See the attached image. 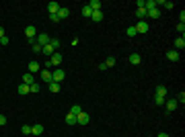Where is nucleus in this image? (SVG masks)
<instances>
[{
  "instance_id": "1",
  "label": "nucleus",
  "mask_w": 185,
  "mask_h": 137,
  "mask_svg": "<svg viewBox=\"0 0 185 137\" xmlns=\"http://www.w3.org/2000/svg\"><path fill=\"white\" fill-rule=\"evenodd\" d=\"M60 63H62V55L58 53V51H56V53L48 59V63H45V70H49V68H58Z\"/></svg>"
},
{
  "instance_id": "2",
  "label": "nucleus",
  "mask_w": 185,
  "mask_h": 137,
  "mask_svg": "<svg viewBox=\"0 0 185 137\" xmlns=\"http://www.w3.org/2000/svg\"><path fill=\"white\" fill-rule=\"evenodd\" d=\"M39 76H41V80H43L45 84L54 82V74H52L49 70H39Z\"/></svg>"
},
{
  "instance_id": "3",
  "label": "nucleus",
  "mask_w": 185,
  "mask_h": 137,
  "mask_svg": "<svg viewBox=\"0 0 185 137\" xmlns=\"http://www.w3.org/2000/svg\"><path fill=\"white\" fill-rule=\"evenodd\" d=\"M134 27H136V31H138L140 35L148 33V21H138L136 25H134Z\"/></svg>"
},
{
  "instance_id": "4",
  "label": "nucleus",
  "mask_w": 185,
  "mask_h": 137,
  "mask_svg": "<svg viewBox=\"0 0 185 137\" xmlns=\"http://www.w3.org/2000/svg\"><path fill=\"white\" fill-rule=\"evenodd\" d=\"M76 123H80V125H89V123H91L89 113H78V115H76Z\"/></svg>"
},
{
  "instance_id": "5",
  "label": "nucleus",
  "mask_w": 185,
  "mask_h": 137,
  "mask_svg": "<svg viewBox=\"0 0 185 137\" xmlns=\"http://www.w3.org/2000/svg\"><path fill=\"white\" fill-rule=\"evenodd\" d=\"M35 41H37V43L41 45V47H43V45H48V43H49V35H45V33H39L37 37H35Z\"/></svg>"
},
{
  "instance_id": "6",
  "label": "nucleus",
  "mask_w": 185,
  "mask_h": 137,
  "mask_svg": "<svg viewBox=\"0 0 185 137\" xmlns=\"http://www.w3.org/2000/svg\"><path fill=\"white\" fill-rule=\"evenodd\" d=\"M179 57H181V53H179V51H175V49L167 51V59H169V62H179Z\"/></svg>"
},
{
  "instance_id": "7",
  "label": "nucleus",
  "mask_w": 185,
  "mask_h": 137,
  "mask_svg": "<svg viewBox=\"0 0 185 137\" xmlns=\"http://www.w3.org/2000/svg\"><path fill=\"white\" fill-rule=\"evenodd\" d=\"M52 74H54V82H62V80H64V78H66V74H64V70H54V72H52Z\"/></svg>"
},
{
  "instance_id": "8",
  "label": "nucleus",
  "mask_w": 185,
  "mask_h": 137,
  "mask_svg": "<svg viewBox=\"0 0 185 137\" xmlns=\"http://www.w3.org/2000/svg\"><path fill=\"white\" fill-rule=\"evenodd\" d=\"M164 106H167V110H169V113H173V110L179 106V103L175 100V98H171V100H167V103H164Z\"/></svg>"
},
{
  "instance_id": "9",
  "label": "nucleus",
  "mask_w": 185,
  "mask_h": 137,
  "mask_svg": "<svg viewBox=\"0 0 185 137\" xmlns=\"http://www.w3.org/2000/svg\"><path fill=\"white\" fill-rule=\"evenodd\" d=\"M25 35H27V39H35V37H37V31H35L33 25H29V27L25 29Z\"/></svg>"
},
{
  "instance_id": "10",
  "label": "nucleus",
  "mask_w": 185,
  "mask_h": 137,
  "mask_svg": "<svg viewBox=\"0 0 185 137\" xmlns=\"http://www.w3.org/2000/svg\"><path fill=\"white\" fill-rule=\"evenodd\" d=\"M144 8H146V10L158 8V0H144Z\"/></svg>"
},
{
  "instance_id": "11",
  "label": "nucleus",
  "mask_w": 185,
  "mask_h": 137,
  "mask_svg": "<svg viewBox=\"0 0 185 137\" xmlns=\"http://www.w3.org/2000/svg\"><path fill=\"white\" fill-rule=\"evenodd\" d=\"M43 133V125L41 123H35L33 127H31V135H41Z\"/></svg>"
},
{
  "instance_id": "12",
  "label": "nucleus",
  "mask_w": 185,
  "mask_h": 137,
  "mask_svg": "<svg viewBox=\"0 0 185 137\" xmlns=\"http://www.w3.org/2000/svg\"><path fill=\"white\" fill-rule=\"evenodd\" d=\"M56 14H58V19H60V21H62V19H66V16H68V14H70V10H68V8H66V6H60V10H58V13H56Z\"/></svg>"
},
{
  "instance_id": "13",
  "label": "nucleus",
  "mask_w": 185,
  "mask_h": 137,
  "mask_svg": "<svg viewBox=\"0 0 185 137\" xmlns=\"http://www.w3.org/2000/svg\"><path fill=\"white\" fill-rule=\"evenodd\" d=\"M39 70H41L39 62H35V59H33V62H29V74H31V72L35 74V72H39Z\"/></svg>"
},
{
  "instance_id": "14",
  "label": "nucleus",
  "mask_w": 185,
  "mask_h": 137,
  "mask_svg": "<svg viewBox=\"0 0 185 137\" xmlns=\"http://www.w3.org/2000/svg\"><path fill=\"white\" fill-rule=\"evenodd\" d=\"M87 6H89L91 10L95 13V10H101V2H99V0H91V2L87 4Z\"/></svg>"
},
{
  "instance_id": "15",
  "label": "nucleus",
  "mask_w": 185,
  "mask_h": 137,
  "mask_svg": "<svg viewBox=\"0 0 185 137\" xmlns=\"http://www.w3.org/2000/svg\"><path fill=\"white\" fill-rule=\"evenodd\" d=\"M146 16H150V19H160V10H158V8H152V10H146Z\"/></svg>"
},
{
  "instance_id": "16",
  "label": "nucleus",
  "mask_w": 185,
  "mask_h": 137,
  "mask_svg": "<svg viewBox=\"0 0 185 137\" xmlns=\"http://www.w3.org/2000/svg\"><path fill=\"white\" fill-rule=\"evenodd\" d=\"M48 10H49V14H56L58 10H60V4H58V2H49V4H48Z\"/></svg>"
},
{
  "instance_id": "17",
  "label": "nucleus",
  "mask_w": 185,
  "mask_h": 137,
  "mask_svg": "<svg viewBox=\"0 0 185 137\" xmlns=\"http://www.w3.org/2000/svg\"><path fill=\"white\" fill-rule=\"evenodd\" d=\"M140 62H142V57H140L138 53H132L130 55V63H132V66H140Z\"/></svg>"
},
{
  "instance_id": "18",
  "label": "nucleus",
  "mask_w": 185,
  "mask_h": 137,
  "mask_svg": "<svg viewBox=\"0 0 185 137\" xmlns=\"http://www.w3.org/2000/svg\"><path fill=\"white\" fill-rule=\"evenodd\" d=\"M17 92H19L21 96L29 94V86H27V84H23V82H21V84H19V88H17Z\"/></svg>"
},
{
  "instance_id": "19",
  "label": "nucleus",
  "mask_w": 185,
  "mask_h": 137,
  "mask_svg": "<svg viewBox=\"0 0 185 137\" xmlns=\"http://www.w3.org/2000/svg\"><path fill=\"white\" fill-rule=\"evenodd\" d=\"M185 47V39H183V35L179 37V39H175V51H179V49H183Z\"/></svg>"
},
{
  "instance_id": "20",
  "label": "nucleus",
  "mask_w": 185,
  "mask_h": 137,
  "mask_svg": "<svg viewBox=\"0 0 185 137\" xmlns=\"http://www.w3.org/2000/svg\"><path fill=\"white\" fill-rule=\"evenodd\" d=\"M41 51H43V53H45V55H49V57H52V55L56 53V49L52 47V45H49V43H48V45H43V49H41Z\"/></svg>"
},
{
  "instance_id": "21",
  "label": "nucleus",
  "mask_w": 185,
  "mask_h": 137,
  "mask_svg": "<svg viewBox=\"0 0 185 137\" xmlns=\"http://www.w3.org/2000/svg\"><path fill=\"white\" fill-rule=\"evenodd\" d=\"M33 82H35V80H33V74H29V72H27V74L23 76V84H27V86H31Z\"/></svg>"
},
{
  "instance_id": "22",
  "label": "nucleus",
  "mask_w": 185,
  "mask_h": 137,
  "mask_svg": "<svg viewBox=\"0 0 185 137\" xmlns=\"http://www.w3.org/2000/svg\"><path fill=\"white\" fill-rule=\"evenodd\" d=\"M91 19H93L95 23H101L103 21V13H101V10H95V13L91 14Z\"/></svg>"
},
{
  "instance_id": "23",
  "label": "nucleus",
  "mask_w": 185,
  "mask_h": 137,
  "mask_svg": "<svg viewBox=\"0 0 185 137\" xmlns=\"http://www.w3.org/2000/svg\"><path fill=\"white\" fill-rule=\"evenodd\" d=\"M136 16L138 21H144L146 19V8H136Z\"/></svg>"
},
{
  "instance_id": "24",
  "label": "nucleus",
  "mask_w": 185,
  "mask_h": 137,
  "mask_svg": "<svg viewBox=\"0 0 185 137\" xmlns=\"http://www.w3.org/2000/svg\"><path fill=\"white\" fill-rule=\"evenodd\" d=\"M39 90H41V86H39V84H37V82H33V84H31V86H29V92H31V94H37Z\"/></svg>"
},
{
  "instance_id": "25",
  "label": "nucleus",
  "mask_w": 185,
  "mask_h": 137,
  "mask_svg": "<svg viewBox=\"0 0 185 137\" xmlns=\"http://www.w3.org/2000/svg\"><path fill=\"white\" fill-rule=\"evenodd\" d=\"M78 113H82V109L80 106H78V104H72V106H70V115H78Z\"/></svg>"
},
{
  "instance_id": "26",
  "label": "nucleus",
  "mask_w": 185,
  "mask_h": 137,
  "mask_svg": "<svg viewBox=\"0 0 185 137\" xmlns=\"http://www.w3.org/2000/svg\"><path fill=\"white\" fill-rule=\"evenodd\" d=\"M49 90H52V92H60V82H49Z\"/></svg>"
},
{
  "instance_id": "27",
  "label": "nucleus",
  "mask_w": 185,
  "mask_h": 137,
  "mask_svg": "<svg viewBox=\"0 0 185 137\" xmlns=\"http://www.w3.org/2000/svg\"><path fill=\"white\" fill-rule=\"evenodd\" d=\"M164 94H167V88H164L163 84H158L156 86V96H164Z\"/></svg>"
},
{
  "instance_id": "28",
  "label": "nucleus",
  "mask_w": 185,
  "mask_h": 137,
  "mask_svg": "<svg viewBox=\"0 0 185 137\" xmlns=\"http://www.w3.org/2000/svg\"><path fill=\"white\" fill-rule=\"evenodd\" d=\"M125 33H128V37H136V35H138V31H136V27L132 25V27H128V31H125Z\"/></svg>"
},
{
  "instance_id": "29",
  "label": "nucleus",
  "mask_w": 185,
  "mask_h": 137,
  "mask_svg": "<svg viewBox=\"0 0 185 137\" xmlns=\"http://www.w3.org/2000/svg\"><path fill=\"white\" fill-rule=\"evenodd\" d=\"M74 123H76V117L68 113V115H66V125H74Z\"/></svg>"
},
{
  "instance_id": "30",
  "label": "nucleus",
  "mask_w": 185,
  "mask_h": 137,
  "mask_svg": "<svg viewBox=\"0 0 185 137\" xmlns=\"http://www.w3.org/2000/svg\"><path fill=\"white\" fill-rule=\"evenodd\" d=\"M49 45H52V47L58 51V47H60V39H49Z\"/></svg>"
},
{
  "instance_id": "31",
  "label": "nucleus",
  "mask_w": 185,
  "mask_h": 137,
  "mask_svg": "<svg viewBox=\"0 0 185 137\" xmlns=\"http://www.w3.org/2000/svg\"><path fill=\"white\" fill-rule=\"evenodd\" d=\"M105 66H107V68L115 66V57H107V59H105Z\"/></svg>"
},
{
  "instance_id": "32",
  "label": "nucleus",
  "mask_w": 185,
  "mask_h": 137,
  "mask_svg": "<svg viewBox=\"0 0 185 137\" xmlns=\"http://www.w3.org/2000/svg\"><path fill=\"white\" fill-rule=\"evenodd\" d=\"M158 6H164V8H173V6H175V4H173V2H169V0H167V2H158Z\"/></svg>"
},
{
  "instance_id": "33",
  "label": "nucleus",
  "mask_w": 185,
  "mask_h": 137,
  "mask_svg": "<svg viewBox=\"0 0 185 137\" xmlns=\"http://www.w3.org/2000/svg\"><path fill=\"white\" fill-rule=\"evenodd\" d=\"M21 131H23L25 135H31V127H29V125H23V127H21Z\"/></svg>"
},
{
  "instance_id": "34",
  "label": "nucleus",
  "mask_w": 185,
  "mask_h": 137,
  "mask_svg": "<svg viewBox=\"0 0 185 137\" xmlns=\"http://www.w3.org/2000/svg\"><path fill=\"white\" fill-rule=\"evenodd\" d=\"M82 14H84V16H91V14H93V10H91L89 6H82Z\"/></svg>"
},
{
  "instance_id": "35",
  "label": "nucleus",
  "mask_w": 185,
  "mask_h": 137,
  "mask_svg": "<svg viewBox=\"0 0 185 137\" xmlns=\"http://www.w3.org/2000/svg\"><path fill=\"white\" fill-rule=\"evenodd\" d=\"M154 103L156 104H164V96H154Z\"/></svg>"
},
{
  "instance_id": "36",
  "label": "nucleus",
  "mask_w": 185,
  "mask_h": 137,
  "mask_svg": "<svg viewBox=\"0 0 185 137\" xmlns=\"http://www.w3.org/2000/svg\"><path fill=\"white\" fill-rule=\"evenodd\" d=\"M177 31L183 35V31H185V23H177Z\"/></svg>"
},
{
  "instance_id": "37",
  "label": "nucleus",
  "mask_w": 185,
  "mask_h": 137,
  "mask_svg": "<svg viewBox=\"0 0 185 137\" xmlns=\"http://www.w3.org/2000/svg\"><path fill=\"white\" fill-rule=\"evenodd\" d=\"M0 45H8V37L4 35V37H0Z\"/></svg>"
},
{
  "instance_id": "38",
  "label": "nucleus",
  "mask_w": 185,
  "mask_h": 137,
  "mask_svg": "<svg viewBox=\"0 0 185 137\" xmlns=\"http://www.w3.org/2000/svg\"><path fill=\"white\" fill-rule=\"evenodd\" d=\"M49 19H52V23H60V19H58V14H49Z\"/></svg>"
},
{
  "instance_id": "39",
  "label": "nucleus",
  "mask_w": 185,
  "mask_h": 137,
  "mask_svg": "<svg viewBox=\"0 0 185 137\" xmlns=\"http://www.w3.org/2000/svg\"><path fill=\"white\" fill-rule=\"evenodd\" d=\"M2 125H6V117L4 115H0V127H2Z\"/></svg>"
},
{
  "instance_id": "40",
  "label": "nucleus",
  "mask_w": 185,
  "mask_h": 137,
  "mask_svg": "<svg viewBox=\"0 0 185 137\" xmlns=\"http://www.w3.org/2000/svg\"><path fill=\"white\" fill-rule=\"evenodd\" d=\"M156 137H171V135H167V133H158Z\"/></svg>"
},
{
  "instance_id": "41",
  "label": "nucleus",
  "mask_w": 185,
  "mask_h": 137,
  "mask_svg": "<svg viewBox=\"0 0 185 137\" xmlns=\"http://www.w3.org/2000/svg\"><path fill=\"white\" fill-rule=\"evenodd\" d=\"M0 37H4V29L0 27Z\"/></svg>"
}]
</instances>
